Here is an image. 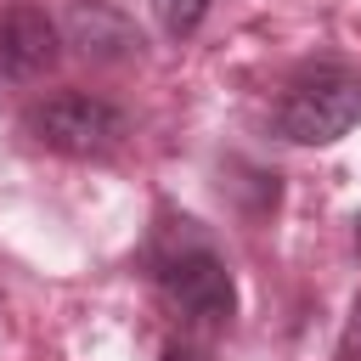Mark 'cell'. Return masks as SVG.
Returning a JSON list of instances; mask_svg holds the SVG:
<instances>
[{"label":"cell","instance_id":"5b68a950","mask_svg":"<svg viewBox=\"0 0 361 361\" xmlns=\"http://www.w3.org/2000/svg\"><path fill=\"white\" fill-rule=\"evenodd\" d=\"M68 39L96 62H124V56L141 51V34L130 28V17L102 6V0H73L68 6Z\"/></svg>","mask_w":361,"mask_h":361},{"label":"cell","instance_id":"7a4b0ae2","mask_svg":"<svg viewBox=\"0 0 361 361\" xmlns=\"http://www.w3.org/2000/svg\"><path fill=\"white\" fill-rule=\"evenodd\" d=\"M152 282L164 288V299L192 316V322H231L237 316V288H231V271L226 259L203 243V237H186V243H158L152 248Z\"/></svg>","mask_w":361,"mask_h":361},{"label":"cell","instance_id":"6da1fadb","mask_svg":"<svg viewBox=\"0 0 361 361\" xmlns=\"http://www.w3.org/2000/svg\"><path fill=\"white\" fill-rule=\"evenodd\" d=\"M361 124V79L350 68H305L276 102V135L299 147H333Z\"/></svg>","mask_w":361,"mask_h":361},{"label":"cell","instance_id":"9c48e42d","mask_svg":"<svg viewBox=\"0 0 361 361\" xmlns=\"http://www.w3.org/2000/svg\"><path fill=\"white\" fill-rule=\"evenodd\" d=\"M355 248H361V214H355Z\"/></svg>","mask_w":361,"mask_h":361},{"label":"cell","instance_id":"277c9868","mask_svg":"<svg viewBox=\"0 0 361 361\" xmlns=\"http://www.w3.org/2000/svg\"><path fill=\"white\" fill-rule=\"evenodd\" d=\"M56 62V23L39 6H6L0 11V79H39Z\"/></svg>","mask_w":361,"mask_h":361},{"label":"cell","instance_id":"52a82bcc","mask_svg":"<svg viewBox=\"0 0 361 361\" xmlns=\"http://www.w3.org/2000/svg\"><path fill=\"white\" fill-rule=\"evenodd\" d=\"M338 361H361V293H355L350 322H344V333H338Z\"/></svg>","mask_w":361,"mask_h":361},{"label":"cell","instance_id":"ba28073f","mask_svg":"<svg viewBox=\"0 0 361 361\" xmlns=\"http://www.w3.org/2000/svg\"><path fill=\"white\" fill-rule=\"evenodd\" d=\"M158 361H209V355H203V350H197V344H186V338H169V344H164V355H158Z\"/></svg>","mask_w":361,"mask_h":361},{"label":"cell","instance_id":"8992f818","mask_svg":"<svg viewBox=\"0 0 361 361\" xmlns=\"http://www.w3.org/2000/svg\"><path fill=\"white\" fill-rule=\"evenodd\" d=\"M209 6H214V0H152V17H158V28H164L169 39H192V34L203 28Z\"/></svg>","mask_w":361,"mask_h":361},{"label":"cell","instance_id":"3957f363","mask_svg":"<svg viewBox=\"0 0 361 361\" xmlns=\"http://www.w3.org/2000/svg\"><path fill=\"white\" fill-rule=\"evenodd\" d=\"M23 124H28V135H34L39 147H51V152H62V158H107V152H118L124 135H130L124 107H113V102H102V96H90V90H62V96L34 102Z\"/></svg>","mask_w":361,"mask_h":361}]
</instances>
